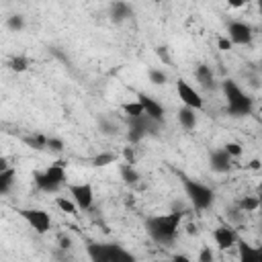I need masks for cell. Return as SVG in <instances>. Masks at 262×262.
Instances as JSON below:
<instances>
[{"mask_svg": "<svg viewBox=\"0 0 262 262\" xmlns=\"http://www.w3.org/2000/svg\"><path fill=\"white\" fill-rule=\"evenodd\" d=\"M4 25H6V29L10 33H20L25 29V16L23 14H10V16H6Z\"/></svg>", "mask_w": 262, "mask_h": 262, "instance_id": "25", "label": "cell"}, {"mask_svg": "<svg viewBox=\"0 0 262 262\" xmlns=\"http://www.w3.org/2000/svg\"><path fill=\"white\" fill-rule=\"evenodd\" d=\"M156 53L160 55V59H164V61H170V59H168V51H166V47H158V49H156Z\"/></svg>", "mask_w": 262, "mask_h": 262, "instance_id": "38", "label": "cell"}, {"mask_svg": "<svg viewBox=\"0 0 262 262\" xmlns=\"http://www.w3.org/2000/svg\"><path fill=\"white\" fill-rule=\"evenodd\" d=\"M121 111L125 113L127 119H135V117H141V115H143V106L139 104V100L123 102V104H121Z\"/></svg>", "mask_w": 262, "mask_h": 262, "instance_id": "23", "label": "cell"}, {"mask_svg": "<svg viewBox=\"0 0 262 262\" xmlns=\"http://www.w3.org/2000/svg\"><path fill=\"white\" fill-rule=\"evenodd\" d=\"M14 168H8L4 172H0V194L10 192V188L14 186Z\"/></svg>", "mask_w": 262, "mask_h": 262, "instance_id": "22", "label": "cell"}, {"mask_svg": "<svg viewBox=\"0 0 262 262\" xmlns=\"http://www.w3.org/2000/svg\"><path fill=\"white\" fill-rule=\"evenodd\" d=\"M119 172H121V178H123L125 184H135V182L139 180V172H137L131 164H121Z\"/></svg>", "mask_w": 262, "mask_h": 262, "instance_id": "24", "label": "cell"}, {"mask_svg": "<svg viewBox=\"0 0 262 262\" xmlns=\"http://www.w3.org/2000/svg\"><path fill=\"white\" fill-rule=\"evenodd\" d=\"M254 37V29L244 20H231L227 25V39L231 45H250Z\"/></svg>", "mask_w": 262, "mask_h": 262, "instance_id": "7", "label": "cell"}, {"mask_svg": "<svg viewBox=\"0 0 262 262\" xmlns=\"http://www.w3.org/2000/svg\"><path fill=\"white\" fill-rule=\"evenodd\" d=\"M258 207H260L258 196H244V199L237 203V211H239V213H252V211H256Z\"/></svg>", "mask_w": 262, "mask_h": 262, "instance_id": "26", "label": "cell"}, {"mask_svg": "<svg viewBox=\"0 0 262 262\" xmlns=\"http://www.w3.org/2000/svg\"><path fill=\"white\" fill-rule=\"evenodd\" d=\"M33 180H35L37 188L43 190V192H57V190H59V188L45 176V172H35V174H33Z\"/></svg>", "mask_w": 262, "mask_h": 262, "instance_id": "21", "label": "cell"}, {"mask_svg": "<svg viewBox=\"0 0 262 262\" xmlns=\"http://www.w3.org/2000/svg\"><path fill=\"white\" fill-rule=\"evenodd\" d=\"M213 239H215V244H217L219 250H229V248L235 246V242H237V233H235L233 227H229V225H221V227H217V229L213 231Z\"/></svg>", "mask_w": 262, "mask_h": 262, "instance_id": "12", "label": "cell"}, {"mask_svg": "<svg viewBox=\"0 0 262 262\" xmlns=\"http://www.w3.org/2000/svg\"><path fill=\"white\" fill-rule=\"evenodd\" d=\"M137 100H139V104L143 106V115H147L151 121H156V123H164V115H166V108L154 98V96H147V94H143V92H137Z\"/></svg>", "mask_w": 262, "mask_h": 262, "instance_id": "9", "label": "cell"}, {"mask_svg": "<svg viewBox=\"0 0 262 262\" xmlns=\"http://www.w3.org/2000/svg\"><path fill=\"white\" fill-rule=\"evenodd\" d=\"M55 205L61 213H68V215H78V207L74 205L72 199H66V196H57L55 199Z\"/></svg>", "mask_w": 262, "mask_h": 262, "instance_id": "27", "label": "cell"}, {"mask_svg": "<svg viewBox=\"0 0 262 262\" xmlns=\"http://www.w3.org/2000/svg\"><path fill=\"white\" fill-rule=\"evenodd\" d=\"M172 262H190V258L186 254H174L172 256Z\"/></svg>", "mask_w": 262, "mask_h": 262, "instance_id": "37", "label": "cell"}, {"mask_svg": "<svg viewBox=\"0 0 262 262\" xmlns=\"http://www.w3.org/2000/svg\"><path fill=\"white\" fill-rule=\"evenodd\" d=\"M237 258L239 262H262V248L260 246H252L250 242L237 237Z\"/></svg>", "mask_w": 262, "mask_h": 262, "instance_id": "11", "label": "cell"}, {"mask_svg": "<svg viewBox=\"0 0 262 262\" xmlns=\"http://www.w3.org/2000/svg\"><path fill=\"white\" fill-rule=\"evenodd\" d=\"M68 192L70 199L74 201V205L80 211H88L94 205V190L88 182H80V184H68Z\"/></svg>", "mask_w": 262, "mask_h": 262, "instance_id": "6", "label": "cell"}, {"mask_svg": "<svg viewBox=\"0 0 262 262\" xmlns=\"http://www.w3.org/2000/svg\"><path fill=\"white\" fill-rule=\"evenodd\" d=\"M45 149H49L51 154H61L66 149V143L61 137H55V135H47V143H45Z\"/></svg>", "mask_w": 262, "mask_h": 262, "instance_id": "29", "label": "cell"}, {"mask_svg": "<svg viewBox=\"0 0 262 262\" xmlns=\"http://www.w3.org/2000/svg\"><path fill=\"white\" fill-rule=\"evenodd\" d=\"M86 254H88L90 262H111L108 244H102V242H88V244H86Z\"/></svg>", "mask_w": 262, "mask_h": 262, "instance_id": "13", "label": "cell"}, {"mask_svg": "<svg viewBox=\"0 0 262 262\" xmlns=\"http://www.w3.org/2000/svg\"><path fill=\"white\" fill-rule=\"evenodd\" d=\"M196 262H213V252H211V248H209V246H203V248H201Z\"/></svg>", "mask_w": 262, "mask_h": 262, "instance_id": "33", "label": "cell"}, {"mask_svg": "<svg viewBox=\"0 0 262 262\" xmlns=\"http://www.w3.org/2000/svg\"><path fill=\"white\" fill-rule=\"evenodd\" d=\"M113 162H115V154H113V151H100V154H96V156L92 158V166H96V168L108 166V164H113Z\"/></svg>", "mask_w": 262, "mask_h": 262, "instance_id": "30", "label": "cell"}, {"mask_svg": "<svg viewBox=\"0 0 262 262\" xmlns=\"http://www.w3.org/2000/svg\"><path fill=\"white\" fill-rule=\"evenodd\" d=\"M129 121V133H127V139L135 145V143H139L145 135H156L158 131V127H160V123H156V121H151L147 115H141V117H135V119H127Z\"/></svg>", "mask_w": 262, "mask_h": 262, "instance_id": "4", "label": "cell"}, {"mask_svg": "<svg viewBox=\"0 0 262 262\" xmlns=\"http://www.w3.org/2000/svg\"><path fill=\"white\" fill-rule=\"evenodd\" d=\"M57 244H59V250H70L72 248V239L68 237V235H59V239H57Z\"/></svg>", "mask_w": 262, "mask_h": 262, "instance_id": "36", "label": "cell"}, {"mask_svg": "<svg viewBox=\"0 0 262 262\" xmlns=\"http://www.w3.org/2000/svg\"><path fill=\"white\" fill-rule=\"evenodd\" d=\"M6 66H8V70H10V72H14V74H23V72H27V70H29L31 59H29L27 55L18 53V55H12V57L6 61Z\"/></svg>", "mask_w": 262, "mask_h": 262, "instance_id": "19", "label": "cell"}, {"mask_svg": "<svg viewBox=\"0 0 262 262\" xmlns=\"http://www.w3.org/2000/svg\"><path fill=\"white\" fill-rule=\"evenodd\" d=\"M10 166H8V162H6V158H2L0 156V172H4V170H8Z\"/></svg>", "mask_w": 262, "mask_h": 262, "instance_id": "39", "label": "cell"}, {"mask_svg": "<svg viewBox=\"0 0 262 262\" xmlns=\"http://www.w3.org/2000/svg\"><path fill=\"white\" fill-rule=\"evenodd\" d=\"M66 166H68V164H66L63 160H57V162H53L47 170H43L45 176H47L57 188H61V186L66 184Z\"/></svg>", "mask_w": 262, "mask_h": 262, "instance_id": "16", "label": "cell"}, {"mask_svg": "<svg viewBox=\"0 0 262 262\" xmlns=\"http://www.w3.org/2000/svg\"><path fill=\"white\" fill-rule=\"evenodd\" d=\"M20 139H23V143H25V145H29V147H31V149H35V151H43V149H45V143H47V135H43V133L23 135Z\"/></svg>", "mask_w": 262, "mask_h": 262, "instance_id": "20", "label": "cell"}, {"mask_svg": "<svg viewBox=\"0 0 262 262\" xmlns=\"http://www.w3.org/2000/svg\"><path fill=\"white\" fill-rule=\"evenodd\" d=\"M176 117H178V123H180L182 129L192 131V129L196 127V111H192V108H188V106H180Z\"/></svg>", "mask_w": 262, "mask_h": 262, "instance_id": "17", "label": "cell"}, {"mask_svg": "<svg viewBox=\"0 0 262 262\" xmlns=\"http://www.w3.org/2000/svg\"><path fill=\"white\" fill-rule=\"evenodd\" d=\"M217 45H219L221 51H229V49H231V41H229L227 37H223V35L217 37Z\"/></svg>", "mask_w": 262, "mask_h": 262, "instance_id": "34", "label": "cell"}, {"mask_svg": "<svg viewBox=\"0 0 262 262\" xmlns=\"http://www.w3.org/2000/svg\"><path fill=\"white\" fill-rule=\"evenodd\" d=\"M123 156H125V164H135V149L133 147H125L123 149Z\"/></svg>", "mask_w": 262, "mask_h": 262, "instance_id": "35", "label": "cell"}, {"mask_svg": "<svg viewBox=\"0 0 262 262\" xmlns=\"http://www.w3.org/2000/svg\"><path fill=\"white\" fill-rule=\"evenodd\" d=\"M147 78H149V82L156 84V86L168 84V74H166L164 70H160V68H151V70L147 72Z\"/></svg>", "mask_w": 262, "mask_h": 262, "instance_id": "28", "label": "cell"}, {"mask_svg": "<svg viewBox=\"0 0 262 262\" xmlns=\"http://www.w3.org/2000/svg\"><path fill=\"white\" fill-rule=\"evenodd\" d=\"M98 127H100V131L104 133V135H117V125L115 123H111L108 119H104V117H100L98 119Z\"/></svg>", "mask_w": 262, "mask_h": 262, "instance_id": "32", "label": "cell"}, {"mask_svg": "<svg viewBox=\"0 0 262 262\" xmlns=\"http://www.w3.org/2000/svg\"><path fill=\"white\" fill-rule=\"evenodd\" d=\"M176 92H178V98L182 100L184 106H188V108H192V111H203L205 102H203L201 94H199L186 80L180 78V80L176 82Z\"/></svg>", "mask_w": 262, "mask_h": 262, "instance_id": "8", "label": "cell"}, {"mask_svg": "<svg viewBox=\"0 0 262 262\" xmlns=\"http://www.w3.org/2000/svg\"><path fill=\"white\" fill-rule=\"evenodd\" d=\"M221 88H223V94H225L227 113L231 117H248L252 113V108H254L252 96H248L233 80H223Z\"/></svg>", "mask_w": 262, "mask_h": 262, "instance_id": "2", "label": "cell"}, {"mask_svg": "<svg viewBox=\"0 0 262 262\" xmlns=\"http://www.w3.org/2000/svg\"><path fill=\"white\" fill-rule=\"evenodd\" d=\"M37 233H47L51 229V215L45 211V209H37V207H31V209H18L16 211Z\"/></svg>", "mask_w": 262, "mask_h": 262, "instance_id": "5", "label": "cell"}, {"mask_svg": "<svg viewBox=\"0 0 262 262\" xmlns=\"http://www.w3.org/2000/svg\"><path fill=\"white\" fill-rule=\"evenodd\" d=\"M223 149L227 151L229 158H239V156L244 154V147H242L237 141H227V143L223 145Z\"/></svg>", "mask_w": 262, "mask_h": 262, "instance_id": "31", "label": "cell"}, {"mask_svg": "<svg viewBox=\"0 0 262 262\" xmlns=\"http://www.w3.org/2000/svg\"><path fill=\"white\" fill-rule=\"evenodd\" d=\"M108 14H111V20L113 23L121 25L123 20H127V18L133 16V6L127 4V2H113L108 6Z\"/></svg>", "mask_w": 262, "mask_h": 262, "instance_id": "15", "label": "cell"}, {"mask_svg": "<svg viewBox=\"0 0 262 262\" xmlns=\"http://www.w3.org/2000/svg\"><path fill=\"white\" fill-rule=\"evenodd\" d=\"M108 252H111V262H137L135 256L119 244H108Z\"/></svg>", "mask_w": 262, "mask_h": 262, "instance_id": "18", "label": "cell"}, {"mask_svg": "<svg viewBox=\"0 0 262 262\" xmlns=\"http://www.w3.org/2000/svg\"><path fill=\"white\" fill-rule=\"evenodd\" d=\"M194 80H196L199 86L205 88V90H213V88H215V74H213V70H211L207 63H199V66L194 68Z\"/></svg>", "mask_w": 262, "mask_h": 262, "instance_id": "14", "label": "cell"}, {"mask_svg": "<svg viewBox=\"0 0 262 262\" xmlns=\"http://www.w3.org/2000/svg\"><path fill=\"white\" fill-rule=\"evenodd\" d=\"M180 221H182L180 211H172L166 215H154V217L145 219V229L156 244L168 246L176 239V235L180 231Z\"/></svg>", "mask_w": 262, "mask_h": 262, "instance_id": "1", "label": "cell"}, {"mask_svg": "<svg viewBox=\"0 0 262 262\" xmlns=\"http://www.w3.org/2000/svg\"><path fill=\"white\" fill-rule=\"evenodd\" d=\"M231 158L227 156V151L223 149V147H219V149H213L211 154H209V168L213 170V172H217V174H225V172H229L231 170Z\"/></svg>", "mask_w": 262, "mask_h": 262, "instance_id": "10", "label": "cell"}, {"mask_svg": "<svg viewBox=\"0 0 262 262\" xmlns=\"http://www.w3.org/2000/svg\"><path fill=\"white\" fill-rule=\"evenodd\" d=\"M250 168H252V170H260V160H258V158H254V160L250 162Z\"/></svg>", "mask_w": 262, "mask_h": 262, "instance_id": "40", "label": "cell"}, {"mask_svg": "<svg viewBox=\"0 0 262 262\" xmlns=\"http://www.w3.org/2000/svg\"><path fill=\"white\" fill-rule=\"evenodd\" d=\"M182 186H184V194H186V199L190 201V205H192L196 211H205V209H209V207L213 205V201H215V192H213L207 184L182 176Z\"/></svg>", "mask_w": 262, "mask_h": 262, "instance_id": "3", "label": "cell"}]
</instances>
